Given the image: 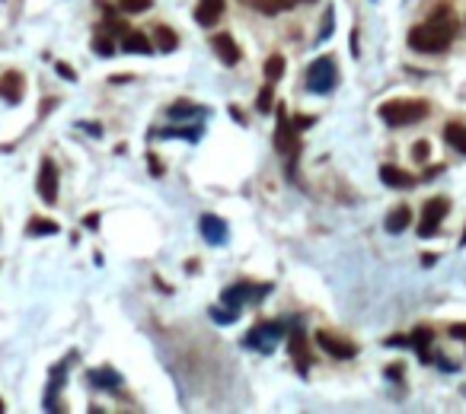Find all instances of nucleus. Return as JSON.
Wrapping results in <instances>:
<instances>
[{"label": "nucleus", "instance_id": "31", "mask_svg": "<svg viewBox=\"0 0 466 414\" xmlns=\"http://www.w3.org/2000/svg\"><path fill=\"white\" fill-rule=\"evenodd\" d=\"M310 125H313V115H300V118L294 121V127H297V131H306Z\"/></svg>", "mask_w": 466, "mask_h": 414}, {"label": "nucleus", "instance_id": "7", "mask_svg": "<svg viewBox=\"0 0 466 414\" xmlns=\"http://www.w3.org/2000/svg\"><path fill=\"white\" fill-rule=\"evenodd\" d=\"M287 350H291V360H294V367H297V373H306V369H310V347H306V335L300 328L291 331Z\"/></svg>", "mask_w": 466, "mask_h": 414}, {"label": "nucleus", "instance_id": "37", "mask_svg": "<svg viewBox=\"0 0 466 414\" xmlns=\"http://www.w3.org/2000/svg\"><path fill=\"white\" fill-rule=\"evenodd\" d=\"M460 242H463V246H466V229H463V236H460Z\"/></svg>", "mask_w": 466, "mask_h": 414}, {"label": "nucleus", "instance_id": "4", "mask_svg": "<svg viewBox=\"0 0 466 414\" xmlns=\"http://www.w3.org/2000/svg\"><path fill=\"white\" fill-rule=\"evenodd\" d=\"M338 80V70H335V57H316L306 70V86L313 93H329Z\"/></svg>", "mask_w": 466, "mask_h": 414}, {"label": "nucleus", "instance_id": "33", "mask_svg": "<svg viewBox=\"0 0 466 414\" xmlns=\"http://www.w3.org/2000/svg\"><path fill=\"white\" fill-rule=\"evenodd\" d=\"M150 172L153 176H163V166H160V159H153V156H150Z\"/></svg>", "mask_w": 466, "mask_h": 414}, {"label": "nucleus", "instance_id": "17", "mask_svg": "<svg viewBox=\"0 0 466 414\" xmlns=\"http://www.w3.org/2000/svg\"><path fill=\"white\" fill-rule=\"evenodd\" d=\"M444 140L453 146L457 153H463L466 156V125H460V121H450V125L444 127Z\"/></svg>", "mask_w": 466, "mask_h": 414}, {"label": "nucleus", "instance_id": "34", "mask_svg": "<svg viewBox=\"0 0 466 414\" xmlns=\"http://www.w3.org/2000/svg\"><path fill=\"white\" fill-rule=\"evenodd\" d=\"M399 376H402V367L399 363H393V367H389V379H399Z\"/></svg>", "mask_w": 466, "mask_h": 414}, {"label": "nucleus", "instance_id": "13", "mask_svg": "<svg viewBox=\"0 0 466 414\" xmlns=\"http://www.w3.org/2000/svg\"><path fill=\"white\" fill-rule=\"evenodd\" d=\"M223 6H227V0H198L195 23L198 25H214L217 19L223 16Z\"/></svg>", "mask_w": 466, "mask_h": 414}, {"label": "nucleus", "instance_id": "22", "mask_svg": "<svg viewBox=\"0 0 466 414\" xmlns=\"http://www.w3.org/2000/svg\"><path fill=\"white\" fill-rule=\"evenodd\" d=\"M281 76H284V57H281V54H272V57L265 61V80L274 86Z\"/></svg>", "mask_w": 466, "mask_h": 414}, {"label": "nucleus", "instance_id": "8", "mask_svg": "<svg viewBox=\"0 0 466 414\" xmlns=\"http://www.w3.org/2000/svg\"><path fill=\"white\" fill-rule=\"evenodd\" d=\"M316 344L326 350V354L338 357V360H348V357H355V344L342 341V338H335L332 331H316Z\"/></svg>", "mask_w": 466, "mask_h": 414}, {"label": "nucleus", "instance_id": "14", "mask_svg": "<svg viewBox=\"0 0 466 414\" xmlns=\"http://www.w3.org/2000/svg\"><path fill=\"white\" fill-rule=\"evenodd\" d=\"M409 223H412V207H409V204H399V207H393V210L387 214L383 226H387V233L399 236L402 229H409Z\"/></svg>", "mask_w": 466, "mask_h": 414}, {"label": "nucleus", "instance_id": "19", "mask_svg": "<svg viewBox=\"0 0 466 414\" xmlns=\"http://www.w3.org/2000/svg\"><path fill=\"white\" fill-rule=\"evenodd\" d=\"M153 48H160V51H176V48H179V35L170 29V25H157V29H153Z\"/></svg>", "mask_w": 466, "mask_h": 414}, {"label": "nucleus", "instance_id": "35", "mask_svg": "<svg viewBox=\"0 0 466 414\" xmlns=\"http://www.w3.org/2000/svg\"><path fill=\"white\" fill-rule=\"evenodd\" d=\"M87 226H89V229H96V226H99V217L89 214V217H87Z\"/></svg>", "mask_w": 466, "mask_h": 414}, {"label": "nucleus", "instance_id": "28", "mask_svg": "<svg viewBox=\"0 0 466 414\" xmlns=\"http://www.w3.org/2000/svg\"><path fill=\"white\" fill-rule=\"evenodd\" d=\"M211 316H214L221 325H227V322H233L236 318V312L233 309H211Z\"/></svg>", "mask_w": 466, "mask_h": 414}, {"label": "nucleus", "instance_id": "32", "mask_svg": "<svg viewBox=\"0 0 466 414\" xmlns=\"http://www.w3.org/2000/svg\"><path fill=\"white\" fill-rule=\"evenodd\" d=\"M450 338H457V341H466V325H450Z\"/></svg>", "mask_w": 466, "mask_h": 414}, {"label": "nucleus", "instance_id": "3", "mask_svg": "<svg viewBox=\"0 0 466 414\" xmlns=\"http://www.w3.org/2000/svg\"><path fill=\"white\" fill-rule=\"evenodd\" d=\"M297 127H294V121L287 118L284 108H278V127H274V146H278V153H284L287 156V166H291V176H294V166H297V153H300V140H297Z\"/></svg>", "mask_w": 466, "mask_h": 414}, {"label": "nucleus", "instance_id": "21", "mask_svg": "<svg viewBox=\"0 0 466 414\" xmlns=\"http://www.w3.org/2000/svg\"><path fill=\"white\" fill-rule=\"evenodd\" d=\"M26 233L29 236H55L57 233V223L55 220H45V217H32L26 223Z\"/></svg>", "mask_w": 466, "mask_h": 414}, {"label": "nucleus", "instance_id": "27", "mask_svg": "<svg viewBox=\"0 0 466 414\" xmlns=\"http://www.w3.org/2000/svg\"><path fill=\"white\" fill-rule=\"evenodd\" d=\"M192 112H201V108H198V105H189V102H179V105L170 108L172 118H176V115H192Z\"/></svg>", "mask_w": 466, "mask_h": 414}, {"label": "nucleus", "instance_id": "30", "mask_svg": "<svg viewBox=\"0 0 466 414\" xmlns=\"http://www.w3.org/2000/svg\"><path fill=\"white\" fill-rule=\"evenodd\" d=\"M55 70H57V74L64 76V80H77V74H74V70L67 67V64H55Z\"/></svg>", "mask_w": 466, "mask_h": 414}, {"label": "nucleus", "instance_id": "10", "mask_svg": "<svg viewBox=\"0 0 466 414\" xmlns=\"http://www.w3.org/2000/svg\"><path fill=\"white\" fill-rule=\"evenodd\" d=\"M211 48H214V54L221 57L227 67H233V64H240V45L233 42V35H227V32H221V35L211 38Z\"/></svg>", "mask_w": 466, "mask_h": 414}, {"label": "nucleus", "instance_id": "9", "mask_svg": "<svg viewBox=\"0 0 466 414\" xmlns=\"http://www.w3.org/2000/svg\"><path fill=\"white\" fill-rule=\"evenodd\" d=\"M23 93H26V80L19 70H6L4 76H0V96H4L10 105H16V102H23Z\"/></svg>", "mask_w": 466, "mask_h": 414}, {"label": "nucleus", "instance_id": "29", "mask_svg": "<svg viewBox=\"0 0 466 414\" xmlns=\"http://www.w3.org/2000/svg\"><path fill=\"white\" fill-rule=\"evenodd\" d=\"M412 159H418V163L428 159V140H418V144L412 146Z\"/></svg>", "mask_w": 466, "mask_h": 414}, {"label": "nucleus", "instance_id": "6", "mask_svg": "<svg viewBox=\"0 0 466 414\" xmlns=\"http://www.w3.org/2000/svg\"><path fill=\"white\" fill-rule=\"evenodd\" d=\"M38 197H42L45 204L57 201V166H55V159H48V156L42 159V169H38Z\"/></svg>", "mask_w": 466, "mask_h": 414}, {"label": "nucleus", "instance_id": "16", "mask_svg": "<svg viewBox=\"0 0 466 414\" xmlns=\"http://www.w3.org/2000/svg\"><path fill=\"white\" fill-rule=\"evenodd\" d=\"M201 236L211 242V246H221V242L227 239V226H223L221 217L204 214V217H201Z\"/></svg>", "mask_w": 466, "mask_h": 414}, {"label": "nucleus", "instance_id": "38", "mask_svg": "<svg viewBox=\"0 0 466 414\" xmlns=\"http://www.w3.org/2000/svg\"><path fill=\"white\" fill-rule=\"evenodd\" d=\"M0 411H4V401H0Z\"/></svg>", "mask_w": 466, "mask_h": 414}, {"label": "nucleus", "instance_id": "25", "mask_svg": "<svg viewBox=\"0 0 466 414\" xmlns=\"http://www.w3.org/2000/svg\"><path fill=\"white\" fill-rule=\"evenodd\" d=\"M272 83H268V86H262L259 89V99H255V105H259V112H268V108H272Z\"/></svg>", "mask_w": 466, "mask_h": 414}, {"label": "nucleus", "instance_id": "12", "mask_svg": "<svg viewBox=\"0 0 466 414\" xmlns=\"http://www.w3.org/2000/svg\"><path fill=\"white\" fill-rule=\"evenodd\" d=\"M380 182L389 185V188H412L415 176L412 172H406V169H399V166L387 163V166H380Z\"/></svg>", "mask_w": 466, "mask_h": 414}, {"label": "nucleus", "instance_id": "11", "mask_svg": "<svg viewBox=\"0 0 466 414\" xmlns=\"http://www.w3.org/2000/svg\"><path fill=\"white\" fill-rule=\"evenodd\" d=\"M284 328H287V325H259V328H255V331H249L246 344H249V347L272 350V347H268V344H272L274 338H281V335H284Z\"/></svg>", "mask_w": 466, "mask_h": 414}, {"label": "nucleus", "instance_id": "39", "mask_svg": "<svg viewBox=\"0 0 466 414\" xmlns=\"http://www.w3.org/2000/svg\"><path fill=\"white\" fill-rule=\"evenodd\" d=\"M297 4H300V0H297Z\"/></svg>", "mask_w": 466, "mask_h": 414}, {"label": "nucleus", "instance_id": "1", "mask_svg": "<svg viewBox=\"0 0 466 414\" xmlns=\"http://www.w3.org/2000/svg\"><path fill=\"white\" fill-rule=\"evenodd\" d=\"M457 29H460V23L453 19L450 10H434L428 23L415 25V29L409 32V45H412L415 51H421V54H438V51L450 48Z\"/></svg>", "mask_w": 466, "mask_h": 414}, {"label": "nucleus", "instance_id": "24", "mask_svg": "<svg viewBox=\"0 0 466 414\" xmlns=\"http://www.w3.org/2000/svg\"><path fill=\"white\" fill-rule=\"evenodd\" d=\"M93 51H96V54H112V51H115V45H112V35H96L93 38Z\"/></svg>", "mask_w": 466, "mask_h": 414}, {"label": "nucleus", "instance_id": "18", "mask_svg": "<svg viewBox=\"0 0 466 414\" xmlns=\"http://www.w3.org/2000/svg\"><path fill=\"white\" fill-rule=\"evenodd\" d=\"M255 287H249V284H236V287H227V290H223V306H227V309H233V312H240V306H243V299L249 297V293H253Z\"/></svg>", "mask_w": 466, "mask_h": 414}, {"label": "nucleus", "instance_id": "2", "mask_svg": "<svg viewBox=\"0 0 466 414\" xmlns=\"http://www.w3.org/2000/svg\"><path fill=\"white\" fill-rule=\"evenodd\" d=\"M428 102L421 99H389L380 105V118L393 127H402V125H418V121L428 118Z\"/></svg>", "mask_w": 466, "mask_h": 414}, {"label": "nucleus", "instance_id": "26", "mask_svg": "<svg viewBox=\"0 0 466 414\" xmlns=\"http://www.w3.org/2000/svg\"><path fill=\"white\" fill-rule=\"evenodd\" d=\"M121 10L125 13H144V10H150V0H121Z\"/></svg>", "mask_w": 466, "mask_h": 414}, {"label": "nucleus", "instance_id": "36", "mask_svg": "<svg viewBox=\"0 0 466 414\" xmlns=\"http://www.w3.org/2000/svg\"><path fill=\"white\" fill-rule=\"evenodd\" d=\"M440 169H444V166H431V169H428V172H425V178H434V176H438V172H440Z\"/></svg>", "mask_w": 466, "mask_h": 414}, {"label": "nucleus", "instance_id": "20", "mask_svg": "<svg viewBox=\"0 0 466 414\" xmlns=\"http://www.w3.org/2000/svg\"><path fill=\"white\" fill-rule=\"evenodd\" d=\"M409 347L418 350L421 360H431V354H428V347H431V331H428V328L412 331V335H409Z\"/></svg>", "mask_w": 466, "mask_h": 414}, {"label": "nucleus", "instance_id": "15", "mask_svg": "<svg viewBox=\"0 0 466 414\" xmlns=\"http://www.w3.org/2000/svg\"><path fill=\"white\" fill-rule=\"evenodd\" d=\"M121 48H125V51H134V54H150V51H153V42L144 35V32L125 29V32H121Z\"/></svg>", "mask_w": 466, "mask_h": 414}, {"label": "nucleus", "instance_id": "23", "mask_svg": "<svg viewBox=\"0 0 466 414\" xmlns=\"http://www.w3.org/2000/svg\"><path fill=\"white\" fill-rule=\"evenodd\" d=\"M93 382L96 386H106V389H118V376L112 373V369H93Z\"/></svg>", "mask_w": 466, "mask_h": 414}, {"label": "nucleus", "instance_id": "5", "mask_svg": "<svg viewBox=\"0 0 466 414\" xmlns=\"http://www.w3.org/2000/svg\"><path fill=\"white\" fill-rule=\"evenodd\" d=\"M447 210H450V201H447V197H431V201H425L421 223H418V236H421V239H428V236L438 233L440 220L447 217Z\"/></svg>", "mask_w": 466, "mask_h": 414}]
</instances>
